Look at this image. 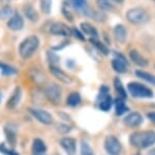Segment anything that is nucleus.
Wrapping results in <instances>:
<instances>
[{
  "mask_svg": "<svg viewBox=\"0 0 155 155\" xmlns=\"http://www.w3.org/2000/svg\"><path fill=\"white\" fill-rule=\"evenodd\" d=\"M148 118L151 120V122H153V123L155 124V112H149Z\"/></svg>",
  "mask_w": 155,
  "mask_h": 155,
  "instance_id": "obj_38",
  "label": "nucleus"
},
{
  "mask_svg": "<svg viewBox=\"0 0 155 155\" xmlns=\"http://www.w3.org/2000/svg\"><path fill=\"white\" fill-rule=\"evenodd\" d=\"M72 5L79 12H82L85 15H89V9H88V3L87 0H71Z\"/></svg>",
  "mask_w": 155,
  "mask_h": 155,
  "instance_id": "obj_20",
  "label": "nucleus"
},
{
  "mask_svg": "<svg viewBox=\"0 0 155 155\" xmlns=\"http://www.w3.org/2000/svg\"><path fill=\"white\" fill-rule=\"evenodd\" d=\"M114 1H116V2H122L123 0H114Z\"/></svg>",
  "mask_w": 155,
  "mask_h": 155,
  "instance_id": "obj_40",
  "label": "nucleus"
},
{
  "mask_svg": "<svg viewBox=\"0 0 155 155\" xmlns=\"http://www.w3.org/2000/svg\"><path fill=\"white\" fill-rule=\"evenodd\" d=\"M32 150L35 154H42L47 151V146L42 139H34L33 144H32Z\"/></svg>",
  "mask_w": 155,
  "mask_h": 155,
  "instance_id": "obj_21",
  "label": "nucleus"
},
{
  "mask_svg": "<svg viewBox=\"0 0 155 155\" xmlns=\"http://www.w3.org/2000/svg\"><path fill=\"white\" fill-rule=\"evenodd\" d=\"M0 152L3 153L4 155H19L18 152H16L15 150H12L8 147H6L4 144H1L0 145Z\"/></svg>",
  "mask_w": 155,
  "mask_h": 155,
  "instance_id": "obj_34",
  "label": "nucleus"
},
{
  "mask_svg": "<svg viewBox=\"0 0 155 155\" xmlns=\"http://www.w3.org/2000/svg\"><path fill=\"white\" fill-rule=\"evenodd\" d=\"M48 58H49V62H50V64H51V66L57 67L56 65L59 64V57L55 53H53V52H48Z\"/></svg>",
  "mask_w": 155,
  "mask_h": 155,
  "instance_id": "obj_35",
  "label": "nucleus"
},
{
  "mask_svg": "<svg viewBox=\"0 0 155 155\" xmlns=\"http://www.w3.org/2000/svg\"><path fill=\"white\" fill-rule=\"evenodd\" d=\"M104 149L110 155H118L121 152V144L114 136H109L104 139Z\"/></svg>",
  "mask_w": 155,
  "mask_h": 155,
  "instance_id": "obj_7",
  "label": "nucleus"
},
{
  "mask_svg": "<svg viewBox=\"0 0 155 155\" xmlns=\"http://www.w3.org/2000/svg\"><path fill=\"white\" fill-rule=\"evenodd\" d=\"M136 75L139 78L143 79V80L155 86V75H152L151 73H148V72L143 71V70H137Z\"/></svg>",
  "mask_w": 155,
  "mask_h": 155,
  "instance_id": "obj_23",
  "label": "nucleus"
},
{
  "mask_svg": "<svg viewBox=\"0 0 155 155\" xmlns=\"http://www.w3.org/2000/svg\"><path fill=\"white\" fill-rule=\"evenodd\" d=\"M126 19L134 25H142L149 21L150 17L146 9L142 7H134L126 12Z\"/></svg>",
  "mask_w": 155,
  "mask_h": 155,
  "instance_id": "obj_3",
  "label": "nucleus"
},
{
  "mask_svg": "<svg viewBox=\"0 0 155 155\" xmlns=\"http://www.w3.org/2000/svg\"><path fill=\"white\" fill-rule=\"evenodd\" d=\"M115 111H116L117 116H121L124 112L128 111V107H127L126 104L123 102V100L121 98H118L115 100Z\"/></svg>",
  "mask_w": 155,
  "mask_h": 155,
  "instance_id": "obj_24",
  "label": "nucleus"
},
{
  "mask_svg": "<svg viewBox=\"0 0 155 155\" xmlns=\"http://www.w3.org/2000/svg\"><path fill=\"white\" fill-rule=\"evenodd\" d=\"M12 14V9L11 6H8V5L3 6L1 9H0V19L3 20V19L8 18Z\"/></svg>",
  "mask_w": 155,
  "mask_h": 155,
  "instance_id": "obj_33",
  "label": "nucleus"
},
{
  "mask_svg": "<svg viewBox=\"0 0 155 155\" xmlns=\"http://www.w3.org/2000/svg\"><path fill=\"white\" fill-rule=\"evenodd\" d=\"M29 112L35 118L37 121H39L41 124L45 125H51L53 124L54 120L51 114L44 109H37V108H29Z\"/></svg>",
  "mask_w": 155,
  "mask_h": 155,
  "instance_id": "obj_8",
  "label": "nucleus"
},
{
  "mask_svg": "<svg viewBox=\"0 0 155 155\" xmlns=\"http://www.w3.org/2000/svg\"><path fill=\"white\" fill-rule=\"evenodd\" d=\"M127 90H128L130 96H132L134 98H152L153 97V92L149 87L142 83H139V82L128 83Z\"/></svg>",
  "mask_w": 155,
  "mask_h": 155,
  "instance_id": "obj_4",
  "label": "nucleus"
},
{
  "mask_svg": "<svg viewBox=\"0 0 155 155\" xmlns=\"http://www.w3.org/2000/svg\"><path fill=\"white\" fill-rule=\"evenodd\" d=\"M35 155H42V154H35Z\"/></svg>",
  "mask_w": 155,
  "mask_h": 155,
  "instance_id": "obj_41",
  "label": "nucleus"
},
{
  "mask_svg": "<svg viewBox=\"0 0 155 155\" xmlns=\"http://www.w3.org/2000/svg\"><path fill=\"white\" fill-rule=\"evenodd\" d=\"M39 47V40L36 36L28 37L24 40L19 47V53L23 58H29Z\"/></svg>",
  "mask_w": 155,
  "mask_h": 155,
  "instance_id": "obj_2",
  "label": "nucleus"
},
{
  "mask_svg": "<svg viewBox=\"0 0 155 155\" xmlns=\"http://www.w3.org/2000/svg\"><path fill=\"white\" fill-rule=\"evenodd\" d=\"M82 99H81V95L77 92H72L68 95L66 99V103L68 106H71V107H76L81 103Z\"/></svg>",
  "mask_w": 155,
  "mask_h": 155,
  "instance_id": "obj_22",
  "label": "nucleus"
},
{
  "mask_svg": "<svg viewBox=\"0 0 155 155\" xmlns=\"http://www.w3.org/2000/svg\"><path fill=\"white\" fill-rule=\"evenodd\" d=\"M60 145H61L63 150L67 153V155L76 154L77 144H76L74 139H72V137H63V139L60 141Z\"/></svg>",
  "mask_w": 155,
  "mask_h": 155,
  "instance_id": "obj_12",
  "label": "nucleus"
},
{
  "mask_svg": "<svg viewBox=\"0 0 155 155\" xmlns=\"http://www.w3.org/2000/svg\"><path fill=\"white\" fill-rule=\"evenodd\" d=\"M62 14H63V16L65 17L68 21H72V20H74L72 12H71V7H69V5L66 3V2L65 3H63V6H62Z\"/></svg>",
  "mask_w": 155,
  "mask_h": 155,
  "instance_id": "obj_31",
  "label": "nucleus"
},
{
  "mask_svg": "<svg viewBox=\"0 0 155 155\" xmlns=\"http://www.w3.org/2000/svg\"><path fill=\"white\" fill-rule=\"evenodd\" d=\"M0 100H1V97H0Z\"/></svg>",
  "mask_w": 155,
  "mask_h": 155,
  "instance_id": "obj_42",
  "label": "nucleus"
},
{
  "mask_svg": "<svg viewBox=\"0 0 155 155\" xmlns=\"http://www.w3.org/2000/svg\"><path fill=\"white\" fill-rule=\"evenodd\" d=\"M112 68L120 74H123L127 71V61L123 54L115 52V58L112 61Z\"/></svg>",
  "mask_w": 155,
  "mask_h": 155,
  "instance_id": "obj_10",
  "label": "nucleus"
},
{
  "mask_svg": "<svg viewBox=\"0 0 155 155\" xmlns=\"http://www.w3.org/2000/svg\"><path fill=\"white\" fill-rule=\"evenodd\" d=\"M96 3L99 9L104 12L113 11V9H114L113 4L110 2V0H96Z\"/></svg>",
  "mask_w": 155,
  "mask_h": 155,
  "instance_id": "obj_28",
  "label": "nucleus"
},
{
  "mask_svg": "<svg viewBox=\"0 0 155 155\" xmlns=\"http://www.w3.org/2000/svg\"><path fill=\"white\" fill-rule=\"evenodd\" d=\"M114 37L116 41L120 44H123L126 42L127 39V29L124 25L118 24L114 27Z\"/></svg>",
  "mask_w": 155,
  "mask_h": 155,
  "instance_id": "obj_14",
  "label": "nucleus"
},
{
  "mask_svg": "<svg viewBox=\"0 0 155 155\" xmlns=\"http://www.w3.org/2000/svg\"><path fill=\"white\" fill-rule=\"evenodd\" d=\"M21 97H22V91L20 87H17L16 90L14 91V93L11 97H9L8 101H7V107L8 108H15L17 107V105L19 104L20 100H21Z\"/></svg>",
  "mask_w": 155,
  "mask_h": 155,
  "instance_id": "obj_19",
  "label": "nucleus"
},
{
  "mask_svg": "<svg viewBox=\"0 0 155 155\" xmlns=\"http://www.w3.org/2000/svg\"><path fill=\"white\" fill-rule=\"evenodd\" d=\"M129 142L134 147L145 149L155 144V132L153 131H139L132 133Z\"/></svg>",
  "mask_w": 155,
  "mask_h": 155,
  "instance_id": "obj_1",
  "label": "nucleus"
},
{
  "mask_svg": "<svg viewBox=\"0 0 155 155\" xmlns=\"http://www.w3.org/2000/svg\"><path fill=\"white\" fill-rule=\"evenodd\" d=\"M90 41H91V43L95 46V48L98 49L102 54H104V55H107V54H109V52H110L109 48H107V47L102 43V42L99 41L98 39H91Z\"/></svg>",
  "mask_w": 155,
  "mask_h": 155,
  "instance_id": "obj_27",
  "label": "nucleus"
},
{
  "mask_svg": "<svg viewBox=\"0 0 155 155\" xmlns=\"http://www.w3.org/2000/svg\"><path fill=\"white\" fill-rule=\"evenodd\" d=\"M57 129L60 133H67V132L71 131V127L67 126V125H64V124H60L57 126Z\"/></svg>",
  "mask_w": 155,
  "mask_h": 155,
  "instance_id": "obj_36",
  "label": "nucleus"
},
{
  "mask_svg": "<svg viewBox=\"0 0 155 155\" xmlns=\"http://www.w3.org/2000/svg\"><path fill=\"white\" fill-rule=\"evenodd\" d=\"M0 70H1L2 74L3 75H15L17 74V70L12 67L8 66L6 64H3V62H0Z\"/></svg>",
  "mask_w": 155,
  "mask_h": 155,
  "instance_id": "obj_29",
  "label": "nucleus"
},
{
  "mask_svg": "<svg viewBox=\"0 0 155 155\" xmlns=\"http://www.w3.org/2000/svg\"><path fill=\"white\" fill-rule=\"evenodd\" d=\"M7 26H8V28H11L12 30H15V31L21 30L24 26L23 18H22L19 14H15L14 16L8 20V22H7Z\"/></svg>",
  "mask_w": 155,
  "mask_h": 155,
  "instance_id": "obj_15",
  "label": "nucleus"
},
{
  "mask_svg": "<svg viewBox=\"0 0 155 155\" xmlns=\"http://www.w3.org/2000/svg\"><path fill=\"white\" fill-rule=\"evenodd\" d=\"M4 133H5V136L7 139V142L11 145L12 147L16 146L17 143V129L15 128L14 125L8 124L7 126H5L4 128Z\"/></svg>",
  "mask_w": 155,
  "mask_h": 155,
  "instance_id": "obj_17",
  "label": "nucleus"
},
{
  "mask_svg": "<svg viewBox=\"0 0 155 155\" xmlns=\"http://www.w3.org/2000/svg\"><path fill=\"white\" fill-rule=\"evenodd\" d=\"M143 122V118H142L141 114L139 112H130L129 114H127L124 119V123L128 127H137L142 124Z\"/></svg>",
  "mask_w": 155,
  "mask_h": 155,
  "instance_id": "obj_13",
  "label": "nucleus"
},
{
  "mask_svg": "<svg viewBox=\"0 0 155 155\" xmlns=\"http://www.w3.org/2000/svg\"><path fill=\"white\" fill-rule=\"evenodd\" d=\"M45 96L54 105H58L62 100V89L57 83H49L45 89Z\"/></svg>",
  "mask_w": 155,
  "mask_h": 155,
  "instance_id": "obj_5",
  "label": "nucleus"
},
{
  "mask_svg": "<svg viewBox=\"0 0 155 155\" xmlns=\"http://www.w3.org/2000/svg\"><path fill=\"white\" fill-rule=\"evenodd\" d=\"M71 34H74L78 40H81V41H85V37L82 34L81 30H78L77 28H71Z\"/></svg>",
  "mask_w": 155,
  "mask_h": 155,
  "instance_id": "obj_37",
  "label": "nucleus"
},
{
  "mask_svg": "<svg viewBox=\"0 0 155 155\" xmlns=\"http://www.w3.org/2000/svg\"><path fill=\"white\" fill-rule=\"evenodd\" d=\"M81 154L82 155H94L93 150L91 149L90 145L85 141L82 142V144H81Z\"/></svg>",
  "mask_w": 155,
  "mask_h": 155,
  "instance_id": "obj_32",
  "label": "nucleus"
},
{
  "mask_svg": "<svg viewBox=\"0 0 155 155\" xmlns=\"http://www.w3.org/2000/svg\"><path fill=\"white\" fill-rule=\"evenodd\" d=\"M24 12H25V15H26L27 18H28L29 20H31L32 22H35L36 20L38 19V15H37V12L32 6H30V5L25 6Z\"/></svg>",
  "mask_w": 155,
  "mask_h": 155,
  "instance_id": "obj_26",
  "label": "nucleus"
},
{
  "mask_svg": "<svg viewBox=\"0 0 155 155\" xmlns=\"http://www.w3.org/2000/svg\"><path fill=\"white\" fill-rule=\"evenodd\" d=\"M97 104L98 107L104 111H109L113 105V99L109 94V87L102 86L99 90V94L97 96Z\"/></svg>",
  "mask_w": 155,
  "mask_h": 155,
  "instance_id": "obj_6",
  "label": "nucleus"
},
{
  "mask_svg": "<svg viewBox=\"0 0 155 155\" xmlns=\"http://www.w3.org/2000/svg\"><path fill=\"white\" fill-rule=\"evenodd\" d=\"M129 57H130L131 62L139 67H146L149 65L148 59L145 58V57L142 55L141 53H139L137 50H131V51L129 52Z\"/></svg>",
  "mask_w": 155,
  "mask_h": 155,
  "instance_id": "obj_16",
  "label": "nucleus"
},
{
  "mask_svg": "<svg viewBox=\"0 0 155 155\" xmlns=\"http://www.w3.org/2000/svg\"><path fill=\"white\" fill-rule=\"evenodd\" d=\"M80 28H81V30L85 34L89 36L91 39H98V31H97V29L92 24L87 23V22H83V23L80 25Z\"/></svg>",
  "mask_w": 155,
  "mask_h": 155,
  "instance_id": "obj_18",
  "label": "nucleus"
},
{
  "mask_svg": "<svg viewBox=\"0 0 155 155\" xmlns=\"http://www.w3.org/2000/svg\"><path fill=\"white\" fill-rule=\"evenodd\" d=\"M49 31L54 36H62V37H69L71 34V28L68 27L66 24L61 22H54L50 25Z\"/></svg>",
  "mask_w": 155,
  "mask_h": 155,
  "instance_id": "obj_9",
  "label": "nucleus"
},
{
  "mask_svg": "<svg viewBox=\"0 0 155 155\" xmlns=\"http://www.w3.org/2000/svg\"><path fill=\"white\" fill-rule=\"evenodd\" d=\"M148 155H155V148H153V149L150 150L149 153H148Z\"/></svg>",
  "mask_w": 155,
  "mask_h": 155,
  "instance_id": "obj_39",
  "label": "nucleus"
},
{
  "mask_svg": "<svg viewBox=\"0 0 155 155\" xmlns=\"http://www.w3.org/2000/svg\"><path fill=\"white\" fill-rule=\"evenodd\" d=\"M50 72L51 74L53 75L56 79H58L59 81L63 82L65 84H69L72 82V78L69 76L68 74L65 73L64 71H62L61 69L58 68V67H55V66H50Z\"/></svg>",
  "mask_w": 155,
  "mask_h": 155,
  "instance_id": "obj_11",
  "label": "nucleus"
},
{
  "mask_svg": "<svg viewBox=\"0 0 155 155\" xmlns=\"http://www.w3.org/2000/svg\"><path fill=\"white\" fill-rule=\"evenodd\" d=\"M114 86H115V90H116L117 94H118L119 98L125 99L127 97L126 92L123 87V84H122V82L120 81V79L118 78V77H116V78L114 79Z\"/></svg>",
  "mask_w": 155,
  "mask_h": 155,
  "instance_id": "obj_25",
  "label": "nucleus"
},
{
  "mask_svg": "<svg viewBox=\"0 0 155 155\" xmlns=\"http://www.w3.org/2000/svg\"><path fill=\"white\" fill-rule=\"evenodd\" d=\"M41 4V9L44 14L49 15L51 12V9H52V0H41L39 2Z\"/></svg>",
  "mask_w": 155,
  "mask_h": 155,
  "instance_id": "obj_30",
  "label": "nucleus"
}]
</instances>
